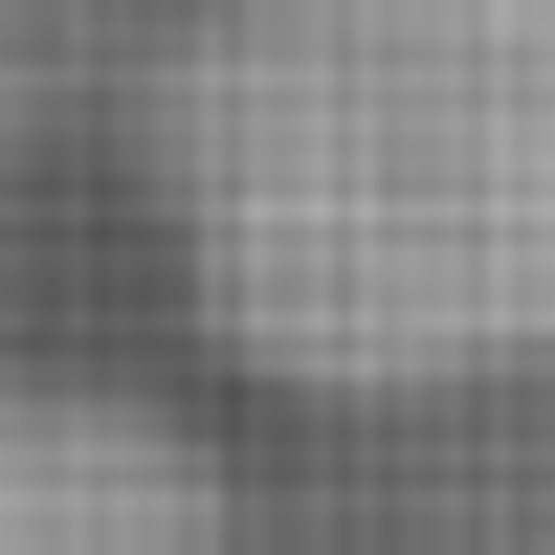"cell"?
I'll list each match as a JSON object with an SVG mask.
<instances>
[{
  "mask_svg": "<svg viewBox=\"0 0 555 555\" xmlns=\"http://www.w3.org/2000/svg\"><path fill=\"white\" fill-rule=\"evenodd\" d=\"M133 267L289 423H489L555 378V0H178L133 67Z\"/></svg>",
  "mask_w": 555,
  "mask_h": 555,
  "instance_id": "cell-1",
  "label": "cell"
}]
</instances>
